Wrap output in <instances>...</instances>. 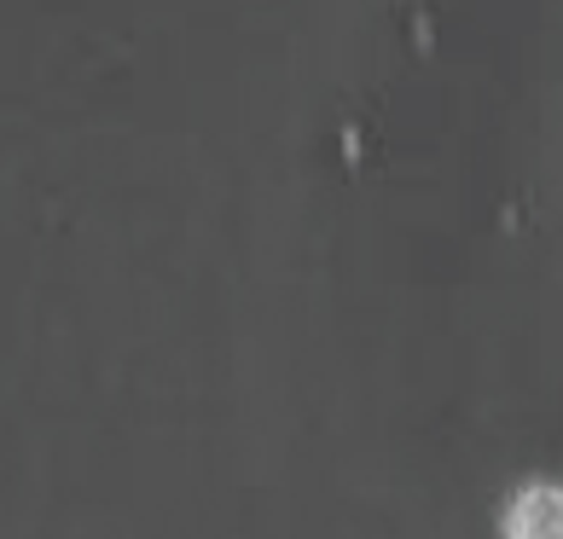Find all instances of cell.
<instances>
[{"mask_svg": "<svg viewBox=\"0 0 563 539\" xmlns=\"http://www.w3.org/2000/svg\"><path fill=\"white\" fill-rule=\"evenodd\" d=\"M506 539H563V482H523L499 516Z\"/></svg>", "mask_w": 563, "mask_h": 539, "instance_id": "6da1fadb", "label": "cell"}]
</instances>
